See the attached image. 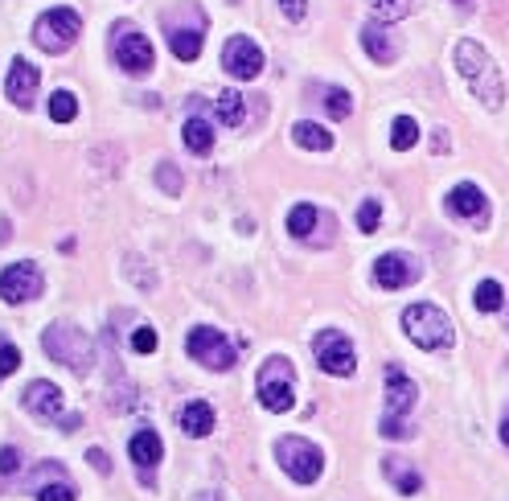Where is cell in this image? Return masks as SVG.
Listing matches in <instances>:
<instances>
[{
    "label": "cell",
    "mask_w": 509,
    "mask_h": 501,
    "mask_svg": "<svg viewBox=\"0 0 509 501\" xmlns=\"http://www.w3.org/2000/svg\"><path fill=\"white\" fill-rule=\"evenodd\" d=\"M87 460H90V465L99 468V473H111V460L103 457V452H99V448H90V452H87Z\"/></svg>",
    "instance_id": "74e56055"
},
{
    "label": "cell",
    "mask_w": 509,
    "mask_h": 501,
    "mask_svg": "<svg viewBox=\"0 0 509 501\" xmlns=\"http://www.w3.org/2000/svg\"><path fill=\"white\" fill-rule=\"evenodd\" d=\"M21 468V448H0V473L13 477Z\"/></svg>",
    "instance_id": "8d00e7d4"
},
{
    "label": "cell",
    "mask_w": 509,
    "mask_h": 501,
    "mask_svg": "<svg viewBox=\"0 0 509 501\" xmlns=\"http://www.w3.org/2000/svg\"><path fill=\"white\" fill-rule=\"evenodd\" d=\"M259 403L268 407L271 415L292 411L296 403V374L287 358H268L259 366Z\"/></svg>",
    "instance_id": "277c9868"
},
{
    "label": "cell",
    "mask_w": 509,
    "mask_h": 501,
    "mask_svg": "<svg viewBox=\"0 0 509 501\" xmlns=\"http://www.w3.org/2000/svg\"><path fill=\"white\" fill-rule=\"evenodd\" d=\"M456 71L468 79V90L481 99L485 108L501 111V103H505V74H501V66L493 62V54L481 42H468V37L456 42Z\"/></svg>",
    "instance_id": "6da1fadb"
},
{
    "label": "cell",
    "mask_w": 509,
    "mask_h": 501,
    "mask_svg": "<svg viewBox=\"0 0 509 501\" xmlns=\"http://www.w3.org/2000/svg\"><path fill=\"white\" fill-rule=\"evenodd\" d=\"M21 366V349L9 341V333H0V378H9Z\"/></svg>",
    "instance_id": "1f68e13d"
},
{
    "label": "cell",
    "mask_w": 509,
    "mask_h": 501,
    "mask_svg": "<svg viewBox=\"0 0 509 501\" xmlns=\"http://www.w3.org/2000/svg\"><path fill=\"white\" fill-rule=\"evenodd\" d=\"M37 87H42V74L33 71V62L29 58H13L9 62V99L17 103V108H33V95Z\"/></svg>",
    "instance_id": "5bb4252c"
},
{
    "label": "cell",
    "mask_w": 509,
    "mask_h": 501,
    "mask_svg": "<svg viewBox=\"0 0 509 501\" xmlns=\"http://www.w3.org/2000/svg\"><path fill=\"white\" fill-rule=\"evenodd\" d=\"M501 444H509V415L501 420Z\"/></svg>",
    "instance_id": "f35d334b"
},
{
    "label": "cell",
    "mask_w": 509,
    "mask_h": 501,
    "mask_svg": "<svg viewBox=\"0 0 509 501\" xmlns=\"http://www.w3.org/2000/svg\"><path fill=\"white\" fill-rule=\"evenodd\" d=\"M415 140H419V124H415L411 116H399L391 128V148L394 153H407V148H415Z\"/></svg>",
    "instance_id": "4316f807"
},
{
    "label": "cell",
    "mask_w": 509,
    "mask_h": 501,
    "mask_svg": "<svg viewBox=\"0 0 509 501\" xmlns=\"http://www.w3.org/2000/svg\"><path fill=\"white\" fill-rule=\"evenodd\" d=\"M37 501H74V485H66V481L45 485V489H37Z\"/></svg>",
    "instance_id": "d6a6232c"
},
{
    "label": "cell",
    "mask_w": 509,
    "mask_h": 501,
    "mask_svg": "<svg viewBox=\"0 0 509 501\" xmlns=\"http://www.w3.org/2000/svg\"><path fill=\"white\" fill-rule=\"evenodd\" d=\"M156 181H161V189H165V194H181V173L173 169L169 161H165L161 169H156Z\"/></svg>",
    "instance_id": "836d02e7"
},
{
    "label": "cell",
    "mask_w": 509,
    "mask_h": 501,
    "mask_svg": "<svg viewBox=\"0 0 509 501\" xmlns=\"http://www.w3.org/2000/svg\"><path fill=\"white\" fill-rule=\"evenodd\" d=\"M42 296V271L37 263H13V268L0 271V300L5 305H25Z\"/></svg>",
    "instance_id": "30bf717a"
},
{
    "label": "cell",
    "mask_w": 509,
    "mask_h": 501,
    "mask_svg": "<svg viewBox=\"0 0 509 501\" xmlns=\"http://www.w3.org/2000/svg\"><path fill=\"white\" fill-rule=\"evenodd\" d=\"M279 13H284V17L296 25V21L308 17V0H279Z\"/></svg>",
    "instance_id": "e575fe53"
},
{
    "label": "cell",
    "mask_w": 509,
    "mask_h": 501,
    "mask_svg": "<svg viewBox=\"0 0 509 501\" xmlns=\"http://www.w3.org/2000/svg\"><path fill=\"white\" fill-rule=\"evenodd\" d=\"M382 468H386V477H391V485H394L399 493H419V489H423V477L415 473V468L407 465V460L386 457V460H382Z\"/></svg>",
    "instance_id": "7402d4cb"
},
{
    "label": "cell",
    "mask_w": 509,
    "mask_h": 501,
    "mask_svg": "<svg viewBox=\"0 0 509 501\" xmlns=\"http://www.w3.org/2000/svg\"><path fill=\"white\" fill-rule=\"evenodd\" d=\"M501 300H505V292H501V279H481V284H476V296H473L476 313H497Z\"/></svg>",
    "instance_id": "83f0119b"
},
{
    "label": "cell",
    "mask_w": 509,
    "mask_h": 501,
    "mask_svg": "<svg viewBox=\"0 0 509 501\" xmlns=\"http://www.w3.org/2000/svg\"><path fill=\"white\" fill-rule=\"evenodd\" d=\"M222 66H226V74L247 82L263 71V50L250 42V37H231V42L222 45Z\"/></svg>",
    "instance_id": "8fae6325"
},
{
    "label": "cell",
    "mask_w": 509,
    "mask_h": 501,
    "mask_svg": "<svg viewBox=\"0 0 509 501\" xmlns=\"http://www.w3.org/2000/svg\"><path fill=\"white\" fill-rule=\"evenodd\" d=\"M415 13V0H370V17L378 25H394V21H407Z\"/></svg>",
    "instance_id": "cb8c5ba5"
},
{
    "label": "cell",
    "mask_w": 509,
    "mask_h": 501,
    "mask_svg": "<svg viewBox=\"0 0 509 501\" xmlns=\"http://www.w3.org/2000/svg\"><path fill=\"white\" fill-rule=\"evenodd\" d=\"M202 501H218V497H202Z\"/></svg>",
    "instance_id": "ab89813d"
},
{
    "label": "cell",
    "mask_w": 509,
    "mask_h": 501,
    "mask_svg": "<svg viewBox=\"0 0 509 501\" xmlns=\"http://www.w3.org/2000/svg\"><path fill=\"white\" fill-rule=\"evenodd\" d=\"M25 407H29V415H37V420H45V423H58V415H62V391H58L54 383H29V391H25Z\"/></svg>",
    "instance_id": "2e32d148"
},
{
    "label": "cell",
    "mask_w": 509,
    "mask_h": 501,
    "mask_svg": "<svg viewBox=\"0 0 509 501\" xmlns=\"http://www.w3.org/2000/svg\"><path fill=\"white\" fill-rule=\"evenodd\" d=\"M292 140L300 144V148H308V153H329V148H333V136L325 132L321 124H308V119L292 128Z\"/></svg>",
    "instance_id": "603a6c76"
},
{
    "label": "cell",
    "mask_w": 509,
    "mask_h": 501,
    "mask_svg": "<svg viewBox=\"0 0 509 501\" xmlns=\"http://www.w3.org/2000/svg\"><path fill=\"white\" fill-rule=\"evenodd\" d=\"M325 111H329L333 119H345L349 111H353V99H349L345 87H329L325 90Z\"/></svg>",
    "instance_id": "f546056e"
},
{
    "label": "cell",
    "mask_w": 509,
    "mask_h": 501,
    "mask_svg": "<svg viewBox=\"0 0 509 501\" xmlns=\"http://www.w3.org/2000/svg\"><path fill=\"white\" fill-rule=\"evenodd\" d=\"M402 333L419 349H452V321L436 305H411L402 313Z\"/></svg>",
    "instance_id": "3957f363"
},
{
    "label": "cell",
    "mask_w": 509,
    "mask_h": 501,
    "mask_svg": "<svg viewBox=\"0 0 509 501\" xmlns=\"http://www.w3.org/2000/svg\"><path fill=\"white\" fill-rule=\"evenodd\" d=\"M218 119H222L226 128H242V119H247V103H242V95L234 87H226L222 95H218Z\"/></svg>",
    "instance_id": "d4e9b609"
},
{
    "label": "cell",
    "mask_w": 509,
    "mask_h": 501,
    "mask_svg": "<svg viewBox=\"0 0 509 501\" xmlns=\"http://www.w3.org/2000/svg\"><path fill=\"white\" fill-rule=\"evenodd\" d=\"M276 460H279V468H284L292 481H300V485H313L316 477H321V468H325L321 448L308 444V440H300V436H284V440H279V444H276Z\"/></svg>",
    "instance_id": "8992f818"
},
{
    "label": "cell",
    "mask_w": 509,
    "mask_h": 501,
    "mask_svg": "<svg viewBox=\"0 0 509 501\" xmlns=\"http://www.w3.org/2000/svg\"><path fill=\"white\" fill-rule=\"evenodd\" d=\"M185 345H189V358L206 370H231L234 362H239V349H234L218 329H210V325H197Z\"/></svg>",
    "instance_id": "ba28073f"
},
{
    "label": "cell",
    "mask_w": 509,
    "mask_h": 501,
    "mask_svg": "<svg viewBox=\"0 0 509 501\" xmlns=\"http://www.w3.org/2000/svg\"><path fill=\"white\" fill-rule=\"evenodd\" d=\"M181 428H185V436H193V440H202V436H210L214 431V407L210 403H185V411H181Z\"/></svg>",
    "instance_id": "44dd1931"
},
{
    "label": "cell",
    "mask_w": 509,
    "mask_h": 501,
    "mask_svg": "<svg viewBox=\"0 0 509 501\" xmlns=\"http://www.w3.org/2000/svg\"><path fill=\"white\" fill-rule=\"evenodd\" d=\"M415 276H419V268H415L407 255H399V250H386V255H378V263H374V284L386 288V292H394V288H411Z\"/></svg>",
    "instance_id": "7c38bea8"
},
{
    "label": "cell",
    "mask_w": 509,
    "mask_h": 501,
    "mask_svg": "<svg viewBox=\"0 0 509 501\" xmlns=\"http://www.w3.org/2000/svg\"><path fill=\"white\" fill-rule=\"evenodd\" d=\"M448 210H452L456 218H473L476 226H485L489 222V202H485V194H481V185H456L452 194H448Z\"/></svg>",
    "instance_id": "9a60e30c"
},
{
    "label": "cell",
    "mask_w": 509,
    "mask_h": 501,
    "mask_svg": "<svg viewBox=\"0 0 509 501\" xmlns=\"http://www.w3.org/2000/svg\"><path fill=\"white\" fill-rule=\"evenodd\" d=\"M378 226H382V206L370 197V202H362V210H358V231L362 234H374Z\"/></svg>",
    "instance_id": "4dcf8cb0"
},
{
    "label": "cell",
    "mask_w": 509,
    "mask_h": 501,
    "mask_svg": "<svg viewBox=\"0 0 509 501\" xmlns=\"http://www.w3.org/2000/svg\"><path fill=\"white\" fill-rule=\"evenodd\" d=\"M415 407V383L402 374L399 366L386 370V420H382V436L399 440V436H411V423L402 415H411Z\"/></svg>",
    "instance_id": "5b68a950"
},
{
    "label": "cell",
    "mask_w": 509,
    "mask_h": 501,
    "mask_svg": "<svg viewBox=\"0 0 509 501\" xmlns=\"http://www.w3.org/2000/svg\"><path fill=\"white\" fill-rule=\"evenodd\" d=\"M127 452H132V465L136 468H144V473H148L152 465H161V457H165V448H161V436H156V431H136L132 436V444H127Z\"/></svg>",
    "instance_id": "d6986e66"
},
{
    "label": "cell",
    "mask_w": 509,
    "mask_h": 501,
    "mask_svg": "<svg viewBox=\"0 0 509 501\" xmlns=\"http://www.w3.org/2000/svg\"><path fill=\"white\" fill-rule=\"evenodd\" d=\"M362 45H366V54L374 58V62H382V66H391L394 54H399V45L386 37V25H378V21H370V25L362 29Z\"/></svg>",
    "instance_id": "ffe728a7"
},
{
    "label": "cell",
    "mask_w": 509,
    "mask_h": 501,
    "mask_svg": "<svg viewBox=\"0 0 509 501\" xmlns=\"http://www.w3.org/2000/svg\"><path fill=\"white\" fill-rule=\"evenodd\" d=\"M181 136H185V144L193 148V153H202V156L214 148V128H210L202 116H189L185 119V132H181Z\"/></svg>",
    "instance_id": "484cf974"
},
{
    "label": "cell",
    "mask_w": 509,
    "mask_h": 501,
    "mask_svg": "<svg viewBox=\"0 0 509 501\" xmlns=\"http://www.w3.org/2000/svg\"><path fill=\"white\" fill-rule=\"evenodd\" d=\"M79 116V99L71 95V90H54L50 95V119H58V124H66V119Z\"/></svg>",
    "instance_id": "f1b7e54d"
},
{
    "label": "cell",
    "mask_w": 509,
    "mask_h": 501,
    "mask_svg": "<svg viewBox=\"0 0 509 501\" xmlns=\"http://www.w3.org/2000/svg\"><path fill=\"white\" fill-rule=\"evenodd\" d=\"M165 33H169L173 54H177L181 62H193V58L202 54V42H206V25L181 29V25H173V21H165Z\"/></svg>",
    "instance_id": "ac0fdd59"
},
{
    "label": "cell",
    "mask_w": 509,
    "mask_h": 501,
    "mask_svg": "<svg viewBox=\"0 0 509 501\" xmlns=\"http://www.w3.org/2000/svg\"><path fill=\"white\" fill-rule=\"evenodd\" d=\"M132 349H136V354H152V349H156V333H152L148 325H144V329H136L132 333Z\"/></svg>",
    "instance_id": "d590c367"
},
{
    "label": "cell",
    "mask_w": 509,
    "mask_h": 501,
    "mask_svg": "<svg viewBox=\"0 0 509 501\" xmlns=\"http://www.w3.org/2000/svg\"><path fill=\"white\" fill-rule=\"evenodd\" d=\"M325 222H333L325 210L300 202V206H292V214H287V234H292V239H304V242H321L316 239V226H325Z\"/></svg>",
    "instance_id": "e0dca14e"
},
{
    "label": "cell",
    "mask_w": 509,
    "mask_h": 501,
    "mask_svg": "<svg viewBox=\"0 0 509 501\" xmlns=\"http://www.w3.org/2000/svg\"><path fill=\"white\" fill-rule=\"evenodd\" d=\"M116 62H119V71H127V74H148L152 71V42L144 33H124L116 42Z\"/></svg>",
    "instance_id": "4fadbf2b"
},
{
    "label": "cell",
    "mask_w": 509,
    "mask_h": 501,
    "mask_svg": "<svg viewBox=\"0 0 509 501\" xmlns=\"http://www.w3.org/2000/svg\"><path fill=\"white\" fill-rule=\"evenodd\" d=\"M42 349L58 366L74 370V374H87L90 370V341L82 329H74L71 321H54L50 329L42 333Z\"/></svg>",
    "instance_id": "7a4b0ae2"
},
{
    "label": "cell",
    "mask_w": 509,
    "mask_h": 501,
    "mask_svg": "<svg viewBox=\"0 0 509 501\" xmlns=\"http://www.w3.org/2000/svg\"><path fill=\"white\" fill-rule=\"evenodd\" d=\"M79 29H82V17L74 9H50V13H42V21L33 25V42L42 45L45 54H62L66 45L79 37Z\"/></svg>",
    "instance_id": "9c48e42d"
},
{
    "label": "cell",
    "mask_w": 509,
    "mask_h": 501,
    "mask_svg": "<svg viewBox=\"0 0 509 501\" xmlns=\"http://www.w3.org/2000/svg\"><path fill=\"white\" fill-rule=\"evenodd\" d=\"M456 5H468V0H456Z\"/></svg>",
    "instance_id": "60d3db41"
},
{
    "label": "cell",
    "mask_w": 509,
    "mask_h": 501,
    "mask_svg": "<svg viewBox=\"0 0 509 501\" xmlns=\"http://www.w3.org/2000/svg\"><path fill=\"white\" fill-rule=\"evenodd\" d=\"M313 354H316V366H321L325 374H333V378H349L353 370H358V354H353V341H349L341 329L316 333Z\"/></svg>",
    "instance_id": "52a82bcc"
}]
</instances>
